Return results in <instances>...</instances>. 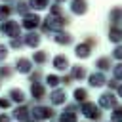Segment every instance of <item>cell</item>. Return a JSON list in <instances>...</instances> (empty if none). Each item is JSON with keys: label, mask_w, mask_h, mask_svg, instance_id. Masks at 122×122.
<instances>
[{"label": "cell", "mask_w": 122, "mask_h": 122, "mask_svg": "<svg viewBox=\"0 0 122 122\" xmlns=\"http://www.w3.org/2000/svg\"><path fill=\"white\" fill-rule=\"evenodd\" d=\"M99 103H101V107H112V105H114V95H112V93H105V95L99 99Z\"/></svg>", "instance_id": "1"}, {"label": "cell", "mask_w": 122, "mask_h": 122, "mask_svg": "<svg viewBox=\"0 0 122 122\" xmlns=\"http://www.w3.org/2000/svg\"><path fill=\"white\" fill-rule=\"evenodd\" d=\"M90 84H92V86H103V84H105V76L99 74V72H97V74H92V76H90Z\"/></svg>", "instance_id": "2"}, {"label": "cell", "mask_w": 122, "mask_h": 122, "mask_svg": "<svg viewBox=\"0 0 122 122\" xmlns=\"http://www.w3.org/2000/svg\"><path fill=\"white\" fill-rule=\"evenodd\" d=\"M84 114H88V116H93V118H97V116H99V112H97L95 105H92V103L84 105Z\"/></svg>", "instance_id": "3"}, {"label": "cell", "mask_w": 122, "mask_h": 122, "mask_svg": "<svg viewBox=\"0 0 122 122\" xmlns=\"http://www.w3.org/2000/svg\"><path fill=\"white\" fill-rule=\"evenodd\" d=\"M34 116H38V118L51 116V111H50V109H46V107H36V109H34Z\"/></svg>", "instance_id": "4"}, {"label": "cell", "mask_w": 122, "mask_h": 122, "mask_svg": "<svg viewBox=\"0 0 122 122\" xmlns=\"http://www.w3.org/2000/svg\"><path fill=\"white\" fill-rule=\"evenodd\" d=\"M76 55H78V57H88V55H90V46L80 44V46L76 48Z\"/></svg>", "instance_id": "5"}, {"label": "cell", "mask_w": 122, "mask_h": 122, "mask_svg": "<svg viewBox=\"0 0 122 122\" xmlns=\"http://www.w3.org/2000/svg\"><path fill=\"white\" fill-rule=\"evenodd\" d=\"M53 65H55L57 69H67V57H63V55H57V57L53 59Z\"/></svg>", "instance_id": "6"}, {"label": "cell", "mask_w": 122, "mask_h": 122, "mask_svg": "<svg viewBox=\"0 0 122 122\" xmlns=\"http://www.w3.org/2000/svg\"><path fill=\"white\" fill-rule=\"evenodd\" d=\"M27 21H23L25 23V27H29V29H32V27H36L38 25V17L36 15H29V17H25Z\"/></svg>", "instance_id": "7"}, {"label": "cell", "mask_w": 122, "mask_h": 122, "mask_svg": "<svg viewBox=\"0 0 122 122\" xmlns=\"http://www.w3.org/2000/svg\"><path fill=\"white\" fill-rule=\"evenodd\" d=\"M17 65H19L17 69H19L21 72H27V71H30V63H29L27 59H19V63H17Z\"/></svg>", "instance_id": "8"}, {"label": "cell", "mask_w": 122, "mask_h": 122, "mask_svg": "<svg viewBox=\"0 0 122 122\" xmlns=\"http://www.w3.org/2000/svg\"><path fill=\"white\" fill-rule=\"evenodd\" d=\"M51 101L53 103H63L65 101V93L63 92H53L51 93Z\"/></svg>", "instance_id": "9"}, {"label": "cell", "mask_w": 122, "mask_h": 122, "mask_svg": "<svg viewBox=\"0 0 122 122\" xmlns=\"http://www.w3.org/2000/svg\"><path fill=\"white\" fill-rule=\"evenodd\" d=\"M111 40L112 42H120L122 40V30L120 29H112L111 30Z\"/></svg>", "instance_id": "10"}, {"label": "cell", "mask_w": 122, "mask_h": 122, "mask_svg": "<svg viewBox=\"0 0 122 122\" xmlns=\"http://www.w3.org/2000/svg\"><path fill=\"white\" fill-rule=\"evenodd\" d=\"M84 10H86L84 2H82V0H76V2H74V6H72V11H74V13H82Z\"/></svg>", "instance_id": "11"}, {"label": "cell", "mask_w": 122, "mask_h": 122, "mask_svg": "<svg viewBox=\"0 0 122 122\" xmlns=\"http://www.w3.org/2000/svg\"><path fill=\"white\" fill-rule=\"evenodd\" d=\"M32 93H34V97H42L44 95V88L38 86V84H32Z\"/></svg>", "instance_id": "12"}, {"label": "cell", "mask_w": 122, "mask_h": 122, "mask_svg": "<svg viewBox=\"0 0 122 122\" xmlns=\"http://www.w3.org/2000/svg\"><path fill=\"white\" fill-rule=\"evenodd\" d=\"M30 4H32V8H38V10H42V8H46L48 0H30Z\"/></svg>", "instance_id": "13"}, {"label": "cell", "mask_w": 122, "mask_h": 122, "mask_svg": "<svg viewBox=\"0 0 122 122\" xmlns=\"http://www.w3.org/2000/svg\"><path fill=\"white\" fill-rule=\"evenodd\" d=\"M55 40L61 42V44H67V42H71V36H69V34H67V36H65V34H55Z\"/></svg>", "instance_id": "14"}, {"label": "cell", "mask_w": 122, "mask_h": 122, "mask_svg": "<svg viewBox=\"0 0 122 122\" xmlns=\"http://www.w3.org/2000/svg\"><path fill=\"white\" fill-rule=\"evenodd\" d=\"M86 95H88V93H86V90H76V92H74V97H76L78 101H84V99H86Z\"/></svg>", "instance_id": "15"}, {"label": "cell", "mask_w": 122, "mask_h": 122, "mask_svg": "<svg viewBox=\"0 0 122 122\" xmlns=\"http://www.w3.org/2000/svg\"><path fill=\"white\" fill-rule=\"evenodd\" d=\"M11 97L15 101H23V92L21 90H11Z\"/></svg>", "instance_id": "16"}, {"label": "cell", "mask_w": 122, "mask_h": 122, "mask_svg": "<svg viewBox=\"0 0 122 122\" xmlns=\"http://www.w3.org/2000/svg\"><path fill=\"white\" fill-rule=\"evenodd\" d=\"M97 67H99V69H107V67H109V59H99V61H97Z\"/></svg>", "instance_id": "17"}, {"label": "cell", "mask_w": 122, "mask_h": 122, "mask_svg": "<svg viewBox=\"0 0 122 122\" xmlns=\"http://www.w3.org/2000/svg\"><path fill=\"white\" fill-rule=\"evenodd\" d=\"M57 82H59L57 76H48V84H50V86H57Z\"/></svg>", "instance_id": "18"}, {"label": "cell", "mask_w": 122, "mask_h": 122, "mask_svg": "<svg viewBox=\"0 0 122 122\" xmlns=\"http://www.w3.org/2000/svg\"><path fill=\"white\" fill-rule=\"evenodd\" d=\"M114 76L116 78H122V65H116L114 67Z\"/></svg>", "instance_id": "19"}, {"label": "cell", "mask_w": 122, "mask_h": 122, "mask_svg": "<svg viewBox=\"0 0 122 122\" xmlns=\"http://www.w3.org/2000/svg\"><path fill=\"white\" fill-rule=\"evenodd\" d=\"M34 59L42 63V61H46V53H36V55H34Z\"/></svg>", "instance_id": "20"}, {"label": "cell", "mask_w": 122, "mask_h": 122, "mask_svg": "<svg viewBox=\"0 0 122 122\" xmlns=\"http://www.w3.org/2000/svg\"><path fill=\"white\" fill-rule=\"evenodd\" d=\"M114 57H118V59H122V46L114 50Z\"/></svg>", "instance_id": "21"}, {"label": "cell", "mask_w": 122, "mask_h": 122, "mask_svg": "<svg viewBox=\"0 0 122 122\" xmlns=\"http://www.w3.org/2000/svg\"><path fill=\"white\" fill-rule=\"evenodd\" d=\"M112 118H122V109H116V112L112 114Z\"/></svg>", "instance_id": "22"}, {"label": "cell", "mask_w": 122, "mask_h": 122, "mask_svg": "<svg viewBox=\"0 0 122 122\" xmlns=\"http://www.w3.org/2000/svg\"><path fill=\"white\" fill-rule=\"evenodd\" d=\"M118 92H120V95H122V88H120V90H118Z\"/></svg>", "instance_id": "23"}]
</instances>
